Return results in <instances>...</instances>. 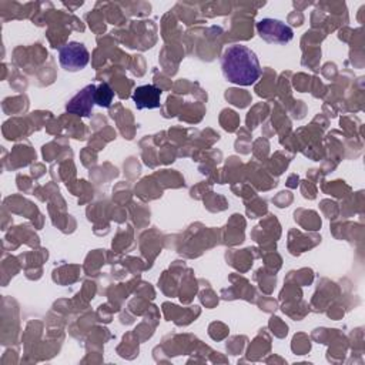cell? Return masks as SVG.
Masks as SVG:
<instances>
[{
    "instance_id": "obj_4",
    "label": "cell",
    "mask_w": 365,
    "mask_h": 365,
    "mask_svg": "<svg viewBox=\"0 0 365 365\" xmlns=\"http://www.w3.org/2000/svg\"><path fill=\"white\" fill-rule=\"evenodd\" d=\"M96 84H88L83 87L74 97L70 98V101L66 104V111L80 115V117H88L91 115L93 107L96 104Z\"/></svg>"
},
{
    "instance_id": "obj_5",
    "label": "cell",
    "mask_w": 365,
    "mask_h": 365,
    "mask_svg": "<svg viewBox=\"0 0 365 365\" xmlns=\"http://www.w3.org/2000/svg\"><path fill=\"white\" fill-rule=\"evenodd\" d=\"M160 98H161V90L153 84L138 86L133 91V101L137 110L157 108L160 107Z\"/></svg>"
},
{
    "instance_id": "obj_3",
    "label": "cell",
    "mask_w": 365,
    "mask_h": 365,
    "mask_svg": "<svg viewBox=\"0 0 365 365\" xmlns=\"http://www.w3.org/2000/svg\"><path fill=\"white\" fill-rule=\"evenodd\" d=\"M257 31L267 43L287 44L292 40L294 33L289 26L277 19H262L257 23Z\"/></svg>"
},
{
    "instance_id": "obj_6",
    "label": "cell",
    "mask_w": 365,
    "mask_h": 365,
    "mask_svg": "<svg viewBox=\"0 0 365 365\" xmlns=\"http://www.w3.org/2000/svg\"><path fill=\"white\" fill-rule=\"evenodd\" d=\"M114 98V91L108 83H101L96 90V104L100 107H110Z\"/></svg>"
},
{
    "instance_id": "obj_1",
    "label": "cell",
    "mask_w": 365,
    "mask_h": 365,
    "mask_svg": "<svg viewBox=\"0 0 365 365\" xmlns=\"http://www.w3.org/2000/svg\"><path fill=\"white\" fill-rule=\"evenodd\" d=\"M224 77L237 86H251L262 74L257 54L244 44L228 46L221 56Z\"/></svg>"
},
{
    "instance_id": "obj_2",
    "label": "cell",
    "mask_w": 365,
    "mask_h": 365,
    "mask_svg": "<svg viewBox=\"0 0 365 365\" xmlns=\"http://www.w3.org/2000/svg\"><path fill=\"white\" fill-rule=\"evenodd\" d=\"M60 66L67 71L83 70L90 61V53L83 43L70 41L58 50Z\"/></svg>"
}]
</instances>
